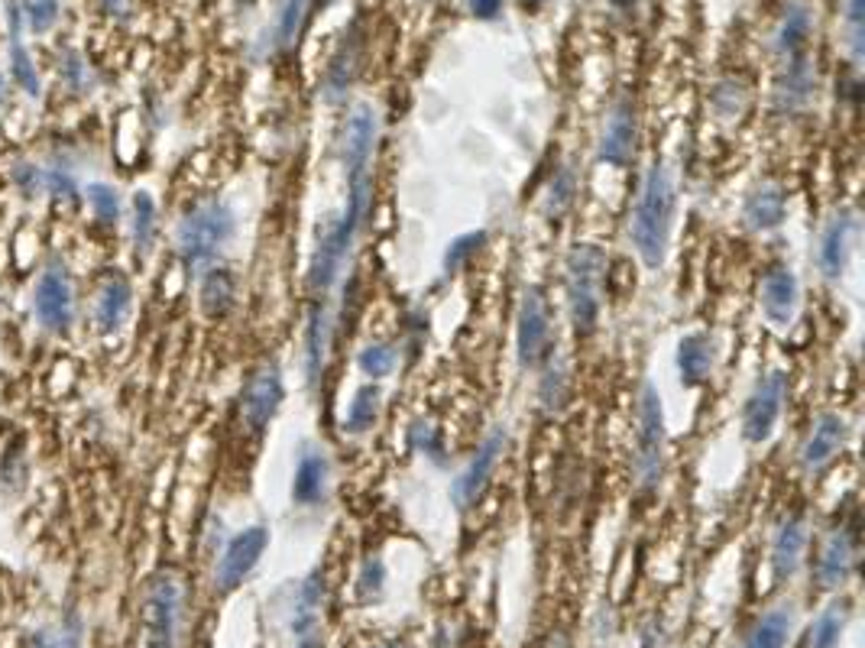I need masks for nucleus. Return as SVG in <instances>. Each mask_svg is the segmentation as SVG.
<instances>
[{
	"mask_svg": "<svg viewBox=\"0 0 865 648\" xmlns=\"http://www.w3.org/2000/svg\"><path fill=\"white\" fill-rule=\"evenodd\" d=\"M675 205H678V188H675V175L668 169V163H651L649 173L642 178L636 208H632V224H629L632 247L649 269H658L668 257Z\"/></svg>",
	"mask_w": 865,
	"mask_h": 648,
	"instance_id": "nucleus-1",
	"label": "nucleus"
},
{
	"mask_svg": "<svg viewBox=\"0 0 865 648\" xmlns=\"http://www.w3.org/2000/svg\"><path fill=\"white\" fill-rule=\"evenodd\" d=\"M234 234H237L234 208L220 198H205L195 208H188L178 220L175 250L188 269H202V266L215 263V257L230 244Z\"/></svg>",
	"mask_w": 865,
	"mask_h": 648,
	"instance_id": "nucleus-2",
	"label": "nucleus"
},
{
	"mask_svg": "<svg viewBox=\"0 0 865 648\" xmlns=\"http://www.w3.org/2000/svg\"><path fill=\"white\" fill-rule=\"evenodd\" d=\"M609 259L597 244H577L567 254V308L577 335H594L604 311V282Z\"/></svg>",
	"mask_w": 865,
	"mask_h": 648,
	"instance_id": "nucleus-3",
	"label": "nucleus"
},
{
	"mask_svg": "<svg viewBox=\"0 0 865 648\" xmlns=\"http://www.w3.org/2000/svg\"><path fill=\"white\" fill-rule=\"evenodd\" d=\"M377 140H380V114L373 104L360 101L353 104L350 117L344 124V143H341V160H344L347 192L350 195H373V156H377Z\"/></svg>",
	"mask_w": 865,
	"mask_h": 648,
	"instance_id": "nucleus-4",
	"label": "nucleus"
},
{
	"mask_svg": "<svg viewBox=\"0 0 865 648\" xmlns=\"http://www.w3.org/2000/svg\"><path fill=\"white\" fill-rule=\"evenodd\" d=\"M363 220H367L363 212L344 205L341 217L325 227V234H321V240L315 247L311 266H308V286H311L315 296H328L334 289V282L341 279V269H344L347 257L353 250V240H357Z\"/></svg>",
	"mask_w": 865,
	"mask_h": 648,
	"instance_id": "nucleus-5",
	"label": "nucleus"
},
{
	"mask_svg": "<svg viewBox=\"0 0 865 648\" xmlns=\"http://www.w3.org/2000/svg\"><path fill=\"white\" fill-rule=\"evenodd\" d=\"M182 623V580L156 574L143 597V648H175Z\"/></svg>",
	"mask_w": 865,
	"mask_h": 648,
	"instance_id": "nucleus-6",
	"label": "nucleus"
},
{
	"mask_svg": "<svg viewBox=\"0 0 865 648\" xmlns=\"http://www.w3.org/2000/svg\"><path fill=\"white\" fill-rule=\"evenodd\" d=\"M665 467V409L658 389L646 383L639 395V438H636V476L649 493L661 483Z\"/></svg>",
	"mask_w": 865,
	"mask_h": 648,
	"instance_id": "nucleus-7",
	"label": "nucleus"
},
{
	"mask_svg": "<svg viewBox=\"0 0 865 648\" xmlns=\"http://www.w3.org/2000/svg\"><path fill=\"white\" fill-rule=\"evenodd\" d=\"M33 311L37 321L43 325L49 335H65L75 321V289H72V276L65 269V263L52 257L45 263V269L37 276L33 286Z\"/></svg>",
	"mask_w": 865,
	"mask_h": 648,
	"instance_id": "nucleus-8",
	"label": "nucleus"
},
{
	"mask_svg": "<svg viewBox=\"0 0 865 648\" xmlns=\"http://www.w3.org/2000/svg\"><path fill=\"white\" fill-rule=\"evenodd\" d=\"M784 399H787V373L784 370L765 373L742 405V438L752 444H765L779 425Z\"/></svg>",
	"mask_w": 865,
	"mask_h": 648,
	"instance_id": "nucleus-9",
	"label": "nucleus"
},
{
	"mask_svg": "<svg viewBox=\"0 0 865 648\" xmlns=\"http://www.w3.org/2000/svg\"><path fill=\"white\" fill-rule=\"evenodd\" d=\"M282 395H286V387H282V370L276 360H266L260 363L247 383H244V392H240V415H244V425L254 434H262L269 429V422L276 419L279 405H282Z\"/></svg>",
	"mask_w": 865,
	"mask_h": 648,
	"instance_id": "nucleus-10",
	"label": "nucleus"
},
{
	"mask_svg": "<svg viewBox=\"0 0 865 648\" xmlns=\"http://www.w3.org/2000/svg\"><path fill=\"white\" fill-rule=\"evenodd\" d=\"M516 347H519V363L525 370L538 367L548 357L552 347V315L545 292L538 286H525L519 302V318H516Z\"/></svg>",
	"mask_w": 865,
	"mask_h": 648,
	"instance_id": "nucleus-11",
	"label": "nucleus"
},
{
	"mask_svg": "<svg viewBox=\"0 0 865 648\" xmlns=\"http://www.w3.org/2000/svg\"><path fill=\"white\" fill-rule=\"evenodd\" d=\"M266 548H269V528L266 525H250V528L237 532L227 542V548L217 562V590H224V594L237 590L254 574V567L260 564Z\"/></svg>",
	"mask_w": 865,
	"mask_h": 648,
	"instance_id": "nucleus-12",
	"label": "nucleus"
},
{
	"mask_svg": "<svg viewBox=\"0 0 865 648\" xmlns=\"http://www.w3.org/2000/svg\"><path fill=\"white\" fill-rule=\"evenodd\" d=\"M503 451H506V429L496 425L493 432L480 441V448H476V454L471 457V464L461 471V476H457L454 486H451V500H454V506H457L461 513L476 506V500L483 496V490H486L490 476L496 471Z\"/></svg>",
	"mask_w": 865,
	"mask_h": 648,
	"instance_id": "nucleus-13",
	"label": "nucleus"
},
{
	"mask_svg": "<svg viewBox=\"0 0 865 648\" xmlns=\"http://www.w3.org/2000/svg\"><path fill=\"white\" fill-rule=\"evenodd\" d=\"M859 230V217L853 208H843L833 217L821 234V247H817V266L826 279H840L849 266L853 257V240Z\"/></svg>",
	"mask_w": 865,
	"mask_h": 648,
	"instance_id": "nucleus-14",
	"label": "nucleus"
},
{
	"mask_svg": "<svg viewBox=\"0 0 865 648\" xmlns=\"http://www.w3.org/2000/svg\"><path fill=\"white\" fill-rule=\"evenodd\" d=\"M133 308V286L131 279L121 269H107L101 276L97 286V299H94V325L101 335H117Z\"/></svg>",
	"mask_w": 865,
	"mask_h": 648,
	"instance_id": "nucleus-15",
	"label": "nucleus"
},
{
	"mask_svg": "<svg viewBox=\"0 0 865 648\" xmlns=\"http://www.w3.org/2000/svg\"><path fill=\"white\" fill-rule=\"evenodd\" d=\"M632 150H636V107L629 97H619L612 107H609V117H606L604 136H600V163L606 166H616L622 169L629 160H632Z\"/></svg>",
	"mask_w": 865,
	"mask_h": 648,
	"instance_id": "nucleus-16",
	"label": "nucleus"
},
{
	"mask_svg": "<svg viewBox=\"0 0 865 648\" xmlns=\"http://www.w3.org/2000/svg\"><path fill=\"white\" fill-rule=\"evenodd\" d=\"M846 438H849V425L843 415L836 412H821L814 429L807 434L804 448H801V464L807 474H821L823 467L846 448Z\"/></svg>",
	"mask_w": 865,
	"mask_h": 648,
	"instance_id": "nucleus-17",
	"label": "nucleus"
},
{
	"mask_svg": "<svg viewBox=\"0 0 865 648\" xmlns=\"http://www.w3.org/2000/svg\"><path fill=\"white\" fill-rule=\"evenodd\" d=\"M801 305V282L791 266H775L762 279V311L775 328H787L797 318Z\"/></svg>",
	"mask_w": 865,
	"mask_h": 648,
	"instance_id": "nucleus-18",
	"label": "nucleus"
},
{
	"mask_svg": "<svg viewBox=\"0 0 865 648\" xmlns=\"http://www.w3.org/2000/svg\"><path fill=\"white\" fill-rule=\"evenodd\" d=\"M328 483H331V461L321 448L305 444L292 474V503L299 506H321L328 500Z\"/></svg>",
	"mask_w": 865,
	"mask_h": 648,
	"instance_id": "nucleus-19",
	"label": "nucleus"
},
{
	"mask_svg": "<svg viewBox=\"0 0 865 648\" xmlns=\"http://www.w3.org/2000/svg\"><path fill=\"white\" fill-rule=\"evenodd\" d=\"M853 562H856V525H840L823 542L821 562H817L821 587L833 590V587L846 584V577L853 570Z\"/></svg>",
	"mask_w": 865,
	"mask_h": 648,
	"instance_id": "nucleus-20",
	"label": "nucleus"
},
{
	"mask_svg": "<svg viewBox=\"0 0 865 648\" xmlns=\"http://www.w3.org/2000/svg\"><path fill=\"white\" fill-rule=\"evenodd\" d=\"M328 347H331V311H328L325 296H315L311 311H308V325H305V373H308L311 389L318 387V380L325 373Z\"/></svg>",
	"mask_w": 865,
	"mask_h": 648,
	"instance_id": "nucleus-21",
	"label": "nucleus"
},
{
	"mask_svg": "<svg viewBox=\"0 0 865 648\" xmlns=\"http://www.w3.org/2000/svg\"><path fill=\"white\" fill-rule=\"evenodd\" d=\"M784 217H787V195H784L779 182H762L745 195L742 220H745L749 230H759V234L779 230Z\"/></svg>",
	"mask_w": 865,
	"mask_h": 648,
	"instance_id": "nucleus-22",
	"label": "nucleus"
},
{
	"mask_svg": "<svg viewBox=\"0 0 865 648\" xmlns=\"http://www.w3.org/2000/svg\"><path fill=\"white\" fill-rule=\"evenodd\" d=\"M804 548H807V525H804V518L787 516L779 525L775 542H772V567H775L779 580H787V577L797 574Z\"/></svg>",
	"mask_w": 865,
	"mask_h": 648,
	"instance_id": "nucleus-23",
	"label": "nucleus"
},
{
	"mask_svg": "<svg viewBox=\"0 0 865 648\" xmlns=\"http://www.w3.org/2000/svg\"><path fill=\"white\" fill-rule=\"evenodd\" d=\"M237 299V279L227 266H205L198 282V305L208 318H224Z\"/></svg>",
	"mask_w": 865,
	"mask_h": 648,
	"instance_id": "nucleus-24",
	"label": "nucleus"
},
{
	"mask_svg": "<svg viewBox=\"0 0 865 648\" xmlns=\"http://www.w3.org/2000/svg\"><path fill=\"white\" fill-rule=\"evenodd\" d=\"M814 94V72H811V62L804 55H791L787 59V72L779 82V111L781 114H797L801 107H807Z\"/></svg>",
	"mask_w": 865,
	"mask_h": 648,
	"instance_id": "nucleus-25",
	"label": "nucleus"
},
{
	"mask_svg": "<svg viewBox=\"0 0 865 648\" xmlns=\"http://www.w3.org/2000/svg\"><path fill=\"white\" fill-rule=\"evenodd\" d=\"M713 370V344L707 335L693 331V335H684L681 344H678V373H681V383L688 389L707 383Z\"/></svg>",
	"mask_w": 865,
	"mask_h": 648,
	"instance_id": "nucleus-26",
	"label": "nucleus"
},
{
	"mask_svg": "<svg viewBox=\"0 0 865 648\" xmlns=\"http://www.w3.org/2000/svg\"><path fill=\"white\" fill-rule=\"evenodd\" d=\"M380 405H383V392L377 383H367L353 392V402L347 409L344 429L350 434H367L373 432V425L380 422Z\"/></svg>",
	"mask_w": 865,
	"mask_h": 648,
	"instance_id": "nucleus-27",
	"label": "nucleus"
},
{
	"mask_svg": "<svg viewBox=\"0 0 865 648\" xmlns=\"http://www.w3.org/2000/svg\"><path fill=\"white\" fill-rule=\"evenodd\" d=\"M311 0H279L276 20H272V49H292L299 43V33L308 17Z\"/></svg>",
	"mask_w": 865,
	"mask_h": 648,
	"instance_id": "nucleus-28",
	"label": "nucleus"
},
{
	"mask_svg": "<svg viewBox=\"0 0 865 648\" xmlns=\"http://www.w3.org/2000/svg\"><path fill=\"white\" fill-rule=\"evenodd\" d=\"M357 59H360V43H357V37L350 33L344 37V43L338 49V55L331 59V65H328V75H325V94L334 101V97H341L350 82H353V72H357Z\"/></svg>",
	"mask_w": 865,
	"mask_h": 648,
	"instance_id": "nucleus-29",
	"label": "nucleus"
},
{
	"mask_svg": "<svg viewBox=\"0 0 865 648\" xmlns=\"http://www.w3.org/2000/svg\"><path fill=\"white\" fill-rule=\"evenodd\" d=\"M321 604H325V577L321 570H311L299 587V597H296V616H292V629L305 636L315 623H318V613H321Z\"/></svg>",
	"mask_w": 865,
	"mask_h": 648,
	"instance_id": "nucleus-30",
	"label": "nucleus"
},
{
	"mask_svg": "<svg viewBox=\"0 0 865 648\" xmlns=\"http://www.w3.org/2000/svg\"><path fill=\"white\" fill-rule=\"evenodd\" d=\"M807 37H811V13H807V7L791 3V7L784 10V17H781L775 49H779L781 55H787V59H791V55H801V45L807 43Z\"/></svg>",
	"mask_w": 865,
	"mask_h": 648,
	"instance_id": "nucleus-31",
	"label": "nucleus"
},
{
	"mask_svg": "<svg viewBox=\"0 0 865 648\" xmlns=\"http://www.w3.org/2000/svg\"><path fill=\"white\" fill-rule=\"evenodd\" d=\"M787 636H791V609L779 606L755 623V629L749 632L742 648H784Z\"/></svg>",
	"mask_w": 865,
	"mask_h": 648,
	"instance_id": "nucleus-32",
	"label": "nucleus"
},
{
	"mask_svg": "<svg viewBox=\"0 0 865 648\" xmlns=\"http://www.w3.org/2000/svg\"><path fill=\"white\" fill-rule=\"evenodd\" d=\"M156 202L150 192H136L133 195V220H131V234L133 244H136V254H150L153 250V240H156Z\"/></svg>",
	"mask_w": 865,
	"mask_h": 648,
	"instance_id": "nucleus-33",
	"label": "nucleus"
},
{
	"mask_svg": "<svg viewBox=\"0 0 865 648\" xmlns=\"http://www.w3.org/2000/svg\"><path fill=\"white\" fill-rule=\"evenodd\" d=\"M27 474H30V464L23 454V438H13L0 454V486L7 493H20L27 486Z\"/></svg>",
	"mask_w": 865,
	"mask_h": 648,
	"instance_id": "nucleus-34",
	"label": "nucleus"
},
{
	"mask_svg": "<svg viewBox=\"0 0 865 648\" xmlns=\"http://www.w3.org/2000/svg\"><path fill=\"white\" fill-rule=\"evenodd\" d=\"M846 619H849V609L846 604H833L823 609L811 629V648H836L843 629H846Z\"/></svg>",
	"mask_w": 865,
	"mask_h": 648,
	"instance_id": "nucleus-35",
	"label": "nucleus"
},
{
	"mask_svg": "<svg viewBox=\"0 0 865 648\" xmlns=\"http://www.w3.org/2000/svg\"><path fill=\"white\" fill-rule=\"evenodd\" d=\"M395 360H399V353H395V347L387 344V341L367 344L357 353V367H360V373L370 377V380L390 377L392 370H395Z\"/></svg>",
	"mask_w": 865,
	"mask_h": 648,
	"instance_id": "nucleus-36",
	"label": "nucleus"
},
{
	"mask_svg": "<svg viewBox=\"0 0 865 648\" xmlns=\"http://www.w3.org/2000/svg\"><path fill=\"white\" fill-rule=\"evenodd\" d=\"M85 198L101 224H117V220H121V195H117L114 185H107V182H91L85 188Z\"/></svg>",
	"mask_w": 865,
	"mask_h": 648,
	"instance_id": "nucleus-37",
	"label": "nucleus"
},
{
	"mask_svg": "<svg viewBox=\"0 0 865 648\" xmlns=\"http://www.w3.org/2000/svg\"><path fill=\"white\" fill-rule=\"evenodd\" d=\"M10 69H13V79H17V85L23 88L30 97H40V91H43L40 72H37V65H33L30 52L23 49V43H20V40H10Z\"/></svg>",
	"mask_w": 865,
	"mask_h": 648,
	"instance_id": "nucleus-38",
	"label": "nucleus"
},
{
	"mask_svg": "<svg viewBox=\"0 0 865 648\" xmlns=\"http://www.w3.org/2000/svg\"><path fill=\"white\" fill-rule=\"evenodd\" d=\"M574 192H577V182H574V173L562 166L555 178H552V185H548V195H545V215L548 217H558L574 205Z\"/></svg>",
	"mask_w": 865,
	"mask_h": 648,
	"instance_id": "nucleus-39",
	"label": "nucleus"
},
{
	"mask_svg": "<svg viewBox=\"0 0 865 648\" xmlns=\"http://www.w3.org/2000/svg\"><path fill=\"white\" fill-rule=\"evenodd\" d=\"M82 646V619L79 616H65L62 629H40L30 648H79Z\"/></svg>",
	"mask_w": 865,
	"mask_h": 648,
	"instance_id": "nucleus-40",
	"label": "nucleus"
},
{
	"mask_svg": "<svg viewBox=\"0 0 865 648\" xmlns=\"http://www.w3.org/2000/svg\"><path fill=\"white\" fill-rule=\"evenodd\" d=\"M383 590H387V564L380 558H367L360 564V574H357V597L363 604H373V600L383 597Z\"/></svg>",
	"mask_w": 865,
	"mask_h": 648,
	"instance_id": "nucleus-41",
	"label": "nucleus"
},
{
	"mask_svg": "<svg viewBox=\"0 0 865 648\" xmlns=\"http://www.w3.org/2000/svg\"><path fill=\"white\" fill-rule=\"evenodd\" d=\"M483 240H486V230H471V234H461V237H454L451 244H447V250H444V259H441V266H444V272L447 276H454L467 259L474 257L476 250L483 247Z\"/></svg>",
	"mask_w": 865,
	"mask_h": 648,
	"instance_id": "nucleus-42",
	"label": "nucleus"
},
{
	"mask_svg": "<svg viewBox=\"0 0 865 648\" xmlns=\"http://www.w3.org/2000/svg\"><path fill=\"white\" fill-rule=\"evenodd\" d=\"M20 7L33 33H49L59 23V10H62L59 0H20Z\"/></svg>",
	"mask_w": 865,
	"mask_h": 648,
	"instance_id": "nucleus-43",
	"label": "nucleus"
},
{
	"mask_svg": "<svg viewBox=\"0 0 865 648\" xmlns=\"http://www.w3.org/2000/svg\"><path fill=\"white\" fill-rule=\"evenodd\" d=\"M43 188L52 195V202H65V205H79V202H82L75 175L69 173V169H62V166H55V169L45 173Z\"/></svg>",
	"mask_w": 865,
	"mask_h": 648,
	"instance_id": "nucleus-44",
	"label": "nucleus"
},
{
	"mask_svg": "<svg viewBox=\"0 0 865 648\" xmlns=\"http://www.w3.org/2000/svg\"><path fill=\"white\" fill-rule=\"evenodd\" d=\"M863 20H865V0H846V17H843V23H846V43H849V52H853L856 62H863V52H865Z\"/></svg>",
	"mask_w": 865,
	"mask_h": 648,
	"instance_id": "nucleus-45",
	"label": "nucleus"
},
{
	"mask_svg": "<svg viewBox=\"0 0 865 648\" xmlns=\"http://www.w3.org/2000/svg\"><path fill=\"white\" fill-rule=\"evenodd\" d=\"M564 399H567V370L564 367H552L545 383H542V402L555 415V412L564 409Z\"/></svg>",
	"mask_w": 865,
	"mask_h": 648,
	"instance_id": "nucleus-46",
	"label": "nucleus"
},
{
	"mask_svg": "<svg viewBox=\"0 0 865 648\" xmlns=\"http://www.w3.org/2000/svg\"><path fill=\"white\" fill-rule=\"evenodd\" d=\"M10 178H13V185H17V192H20L23 198H37V195L43 192L45 173L37 163H17V166L10 169Z\"/></svg>",
	"mask_w": 865,
	"mask_h": 648,
	"instance_id": "nucleus-47",
	"label": "nucleus"
},
{
	"mask_svg": "<svg viewBox=\"0 0 865 648\" xmlns=\"http://www.w3.org/2000/svg\"><path fill=\"white\" fill-rule=\"evenodd\" d=\"M412 444H415V451H422L425 457H432L434 464H444V457H441V441H437L434 425H429V422H415V429H412Z\"/></svg>",
	"mask_w": 865,
	"mask_h": 648,
	"instance_id": "nucleus-48",
	"label": "nucleus"
},
{
	"mask_svg": "<svg viewBox=\"0 0 865 648\" xmlns=\"http://www.w3.org/2000/svg\"><path fill=\"white\" fill-rule=\"evenodd\" d=\"M62 75H65V82H69V88H72V91H85L87 69H85V62H82V55H79V52H69V55H65Z\"/></svg>",
	"mask_w": 865,
	"mask_h": 648,
	"instance_id": "nucleus-49",
	"label": "nucleus"
},
{
	"mask_svg": "<svg viewBox=\"0 0 865 648\" xmlns=\"http://www.w3.org/2000/svg\"><path fill=\"white\" fill-rule=\"evenodd\" d=\"M464 3H467V13L476 20H496L503 10V0H464Z\"/></svg>",
	"mask_w": 865,
	"mask_h": 648,
	"instance_id": "nucleus-50",
	"label": "nucleus"
},
{
	"mask_svg": "<svg viewBox=\"0 0 865 648\" xmlns=\"http://www.w3.org/2000/svg\"><path fill=\"white\" fill-rule=\"evenodd\" d=\"M104 7H107L114 17H124V10H127V3H124V0H104Z\"/></svg>",
	"mask_w": 865,
	"mask_h": 648,
	"instance_id": "nucleus-51",
	"label": "nucleus"
},
{
	"mask_svg": "<svg viewBox=\"0 0 865 648\" xmlns=\"http://www.w3.org/2000/svg\"><path fill=\"white\" fill-rule=\"evenodd\" d=\"M299 648H325L321 642H315L311 636H302V642H299Z\"/></svg>",
	"mask_w": 865,
	"mask_h": 648,
	"instance_id": "nucleus-52",
	"label": "nucleus"
},
{
	"mask_svg": "<svg viewBox=\"0 0 865 648\" xmlns=\"http://www.w3.org/2000/svg\"><path fill=\"white\" fill-rule=\"evenodd\" d=\"M7 97V79H3V72H0V101Z\"/></svg>",
	"mask_w": 865,
	"mask_h": 648,
	"instance_id": "nucleus-53",
	"label": "nucleus"
},
{
	"mask_svg": "<svg viewBox=\"0 0 865 648\" xmlns=\"http://www.w3.org/2000/svg\"><path fill=\"white\" fill-rule=\"evenodd\" d=\"M522 3H525V7H535V3H538V0H522Z\"/></svg>",
	"mask_w": 865,
	"mask_h": 648,
	"instance_id": "nucleus-54",
	"label": "nucleus"
}]
</instances>
